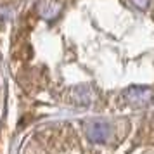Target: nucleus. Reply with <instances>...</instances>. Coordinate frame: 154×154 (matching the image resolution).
<instances>
[{
	"label": "nucleus",
	"mask_w": 154,
	"mask_h": 154,
	"mask_svg": "<svg viewBox=\"0 0 154 154\" xmlns=\"http://www.w3.org/2000/svg\"><path fill=\"white\" fill-rule=\"evenodd\" d=\"M19 154H154V111L47 123Z\"/></svg>",
	"instance_id": "2"
},
{
	"label": "nucleus",
	"mask_w": 154,
	"mask_h": 154,
	"mask_svg": "<svg viewBox=\"0 0 154 154\" xmlns=\"http://www.w3.org/2000/svg\"><path fill=\"white\" fill-rule=\"evenodd\" d=\"M16 38L14 71L29 92L102 116L154 102V0H119L107 28L106 0H38Z\"/></svg>",
	"instance_id": "1"
}]
</instances>
